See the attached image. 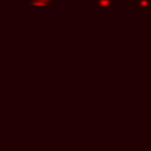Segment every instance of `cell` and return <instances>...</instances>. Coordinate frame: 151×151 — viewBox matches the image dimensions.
I'll return each instance as SVG.
<instances>
[{
  "label": "cell",
  "instance_id": "obj_1",
  "mask_svg": "<svg viewBox=\"0 0 151 151\" xmlns=\"http://www.w3.org/2000/svg\"><path fill=\"white\" fill-rule=\"evenodd\" d=\"M48 1H50V0H33V1H32V3H33V4H47V3Z\"/></svg>",
  "mask_w": 151,
  "mask_h": 151
}]
</instances>
